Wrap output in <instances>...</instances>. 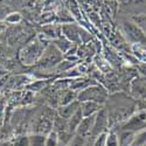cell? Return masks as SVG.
Listing matches in <instances>:
<instances>
[{
    "label": "cell",
    "mask_w": 146,
    "mask_h": 146,
    "mask_svg": "<svg viewBox=\"0 0 146 146\" xmlns=\"http://www.w3.org/2000/svg\"><path fill=\"white\" fill-rule=\"evenodd\" d=\"M13 146H29V140L27 138H19L14 141Z\"/></svg>",
    "instance_id": "obj_14"
},
{
    "label": "cell",
    "mask_w": 146,
    "mask_h": 146,
    "mask_svg": "<svg viewBox=\"0 0 146 146\" xmlns=\"http://www.w3.org/2000/svg\"><path fill=\"white\" fill-rule=\"evenodd\" d=\"M104 145H106V137L105 135H101L100 138L96 140L95 146H104Z\"/></svg>",
    "instance_id": "obj_16"
},
{
    "label": "cell",
    "mask_w": 146,
    "mask_h": 146,
    "mask_svg": "<svg viewBox=\"0 0 146 146\" xmlns=\"http://www.w3.org/2000/svg\"><path fill=\"white\" fill-rule=\"evenodd\" d=\"M6 27H7L6 22H5V21H0V33L5 32V31H6Z\"/></svg>",
    "instance_id": "obj_18"
},
{
    "label": "cell",
    "mask_w": 146,
    "mask_h": 146,
    "mask_svg": "<svg viewBox=\"0 0 146 146\" xmlns=\"http://www.w3.org/2000/svg\"><path fill=\"white\" fill-rule=\"evenodd\" d=\"M61 61V52L54 46H49L44 49L42 56L39 60V66L42 68H50Z\"/></svg>",
    "instance_id": "obj_3"
},
{
    "label": "cell",
    "mask_w": 146,
    "mask_h": 146,
    "mask_svg": "<svg viewBox=\"0 0 146 146\" xmlns=\"http://www.w3.org/2000/svg\"><path fill=\"white\" fill-rule=\"evenodd\" d=\"M44 49L42 48L40 42H33L32 44L27 46L21 53V60L23 64H33L36 61H39L42 56Z\"/></svg>",
    "instance_id": "obj_1"
},
{
    "label": "cell",
    "mask_w": 146,
    "mask_h": 146,
    "mask_svg": "<svg viewBox=\"0 0 146 146\" xmlns=\"http://www.w3.org/2000/svg\"><path fill=\"white\" fill-rule=\"evenodd\" d=\"M106 146H118V140L115 136H110L106 138Z\"/></svg>",
    "instance_id": "obj_15"
},
{
    "label": "cell",
    "mask_w": 146,
    "mask_h": 146,
    "mask_svg": "<svg viewBox=\"0 0 146 146\" xmlns=\"http://www.w3.org/2000/svg\"><path fill=\"white\" fill-rule=\"evenodd\" d=\"M82 119H83V115H82L81 108H80L78 110L69 118V125H68L69 129L72 130V131H74V130H77V127H78V125L81 124Z\"/></svg>",
    "instance_id": "obj_9"
},
{
    "label": "cell",
    "mask_w": 146,
    "mask_h": 146,
    "mask_svg": "<svg viewBox=\"0 0 146 146\" xmlns=\"http://www.w3.org/2000/svg\"><path fill=\"white\" fill-rule=\"evenodd\" d=\"M105 96H106V92L104 91V89L100 87H89L80 92L78 100L81 102L90 101V102H96L100 104L105 101Z\"/></svg>",
    "instance_id": "obj_2"
},
{
    "label": "cell",
    "mask_w": 146,
    "mask_h": 146,
    "mask_svg": "<svg viewBox=\"0 0 146 146\" xmlns=\"http://www.w3.org/2000/svg\"><path fill=\"white\" fill-rule=\"evenodd\" d=\"M21 21V15L19 13H11L5 18V22L6 23H12V25H15Z\"/></svg>",
    "instance_id": "obj_10"
},
{
    "label": "cell",
    "mask_w": 146,
    "mask_h": 146,
    "mask_svg": "<svg viewBox=\"0 0 146 146\" xmlns=\"http://www.w3.org/2000/svg\"><path fill=\"white\" fill-rule=\"evenodd\" d=\"M82 145H83V139L81 138V136H77L70 144V146H82Z\"/></svg>",
    "instance_id": "obj_17"
},
{
    "label": "cell",
    "mask_w": 146,
    "mask_h": 146,
    "mask_svg": "<svg viewBox=\"0 0 146 146\" xmlns=\"http://www.w3.org/2000/svg\"><path fill=\"white\" fill-rule=\"evenodd\" d=\"M44 144H46V138L41 136H35L29 140V146H44Z\"/></svg>",
    "instance_id": "obj_11"
},
{
    "label": "cell",
    "mask_w": 146,
    "mask_h": 146,
    "mask_svg": "<svg viewBox=\"0 0 146 146\" xmlns=\"http://www.w3.org/2000/svg\"><path fill=\"white\" fill-rule=\"evenodd\" d=\"M124 32L129 36V39L133 42H145L146 41V36L141 32V29L131 22H125L124 23Z\"/></svg>",
    "instance_id": "obj_4"
},
{
    "label": "cell",
    "mask_w": 146,
    "mask_h": 146,
    "mask_svg": "<svg viewBox=\"0 0 146 146\" xmlns=\"http://www.w3.org/2000/svg\"><path fill=\"white\" fill-rule=\"evenodd\" d=\"M44 84L46 82L43 81H38V82H35V83H32L31 86H28V89H32V90H35V91H38V90H41L43 87H44Z\"/></svg>",
    "instance_id": "obj_13"
},
{
    "label": "cell",
    "mask_w": 146,
    "mask_h": 146,
    "mask_svg": "<svg viewBox=\"0 0 146 146\" xmlns=\"http://www.w3.org/2000/svg\"><path fill=\"white\" fill-rule=\"evenodd\" d=\"M100 109V104L96 103V102H83L82 106H81V111H82V115L83 117H91L94 116L95 112L98 111Z\"/></svg>",
    "instance_id": "obj_7"
},
{
    "label": "cell",
    "mask_w": 146,
    "mask_h": 146,
    "mask_svg": "<svg viewBox=\"0 0 146 146\" xmlns=\"http://www.w3.org/2000/svg\"><path fill=\"white\" fill-rule=\"evenodd\" d=\"M61 32L64 34V36L70 40V41H78L80 40V34H78V31L76 28L75 25H71V23H64V25L61 27Z\"/></svg>",
    "instance_id": "obj_6"
},
{
    "label": "cell",
    "mask_w": 146,
    "mask_h": 146,
    "mask_svg": "<svg viewBox=\"0 0 146 146\" xmlns=\"http://www.w3.org/2000/svg\"><path fill=\"white\" fill-rule=\"evenodd\" d=\"M78 109H80V106H78L77 102H71L67 105H62V108H60V115L62 116V118L69 119Z\"/></svg>",
    "instance_id": "obj_8"
},
{
    "label": "cell",
    "mask_w": 146,
    "mask_h": 146,
    "mask_svg": "<svg viewBox=\"0 0 146 146\" xmlns=\"http://www.w3.org/2000/svg\"><path fill=\"white\" fill-rule=\"evenodd\" d=\"M94 124H95V117L94 116H91V117H83L81 124L77 127L78 136H81V137L87 136L88 133L91 131V129L94 127Z\"/></svg>",
    "instance_id": "obj_5"
},
{
    "label": "cell",
    "mask_w": 146,
    "mask_h": 146,
    "mask_svg": "<svg viewBox=\"0 0 146 146\" xmlns=\"http://www.w3.org/2000/svg\"><path fill=\"white\" fill-rule=\"evenodd\" d=\"M56 144H57V135L55 132H52L49 137L46 139L44 146H56Z\"/></svg>",
    "instance_id": "obj_12"
}]
</instances>
